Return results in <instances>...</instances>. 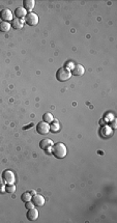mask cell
I'll use <instances>...</instances> for the list:
<instances>
[{"instance_id": "16", "label": "cell", "mask_w": 117, "mask_h": 223, "mask_svg": "<svg viewBox=\"0 0 117 223\" xmlns=\"http://www.w3.org/2000/svg\"><path fill=\"white\" fill-rule=\"evenodd\" d=\"M11 25L9 24L8 22H3L2 21L1 23H0V31L1 32H8L11 30Z\"/></svg>"}, {"instance_id": "12", "label": "cell", "mask_w": 117, "mask_h": 223, "mask_svg": "<svg viewBox=\"0 0 117 223\" xmlns=\"http://www.w3.org/2000/svg\"><path fill=\"white\" fill-rule=\"evenodd\" d=\"M23 4H24V8L26 9V11H30L34 8V5H35V1L34 0H24L23 1Z\"/></svg>"}, {"instance_id": "5", "label": "cell", "mask_w": 117, "mask_h": 223, "mask_svg": "<svg viewBox=\"0 0 117 223\" xmlns=\"http://www.w3.org/2000/svg\"><path fill=\"white\" fill-rule=\"evenodd\" d=\"M2 180H3L4 183H6V184H14L16 181V177H15V174H14V172L11 170L9 169H6L4 170L3 172H2Z\"/></svg>"}, {"instance_id": "18", "label": "cell", "mask_w": 117, "mask_h": 223, "mask_svg": "<svg viewBox=\"0 0 117 223\" xmlns=\"http://www.w3.org/2000/svg\"><path fill=\"white\" fill-rule=\"evenodd\" d=\"M5 192L9 194H14L16 192V186L14 184H8L5 187Z\"/></svg>"}, {"instance_id": "21", "label": "cell", "mask_w": 117, "mask_h": 223, "mask_svg": "<svg viewBox=\"0 0 117 223\" xmlns=\"http://www.w3.org/2000/svg\"><path fill=\"white\" fill-rule=\"evenodd\" d=\"M74 67H75V64H74V62H69V63H66V65H65L64 68H66L67 70H69V71H72V69H74Z\"/></svg>"}, {"instance_id": "19", "label": "cell", "mask_w": 117, "mask_h": 223, "mask_svg": "<svg viewBox=\"0 0 117 223\" xmlns=\"http://www.w3.org/2000/svg\"><path fill=\"white\" fill-rule=\"evenodd\" d=\"M32 198V195L30 194V192H25L21 195V199H22L23 203H27V201H30Z\"/></svg>"}, {"instance_id": "22", "label": "cell", "mask_w": 117, "mask_h": 223, "mask_svg": "<svg viewBox=\"0 0 117 223\" xmlns=\"http://www.w3.org/2000/svg\"><path fill=\"white\" fill-rule=\"evenodd\" d=\"M4 187H5V186H4V182H3V180H2V178H0V191H1V190L3 189Z\"/></svg>"}, {"instance_id": "11", "label": "cell", "mask_w": 117, "mask_h": 223, "mask_svg": "<svg viewBox=\"0 0 117 223\" xmlns=\"http://www.w3.org/2000/svg\"><path fill=\"white\" fill-rule=\"evenodd\" d=\"M24 20H22V19H16V20H13L11 21V27L14 28V29H22L23 26H24Z\"/></svg>"}, {"instance_id": "15", "label": "cell", "mask_w": 117, "mask_h": 223, "mask_svg": "<svg viewBox=\"0 0 117 223\" xmlns=\"http://www.w3.org/2000/svg\"><path fill=\"white\" fill-rule=\"evenodd\" d=\"M50 131L53 133H57L60 131V125L59 123H58L56 119H54V121L51 123V126H50Z\"/></svg>"}, {"instance_id": "3", "label": "cell", "mask_w": 117, "mask_h": 223, "mask_svg": "<svg viewBox=\"0 0 117 223\" xmlns=\"http://www.w3.org/2000/svg\"><path fill=\"white\" fill-rule=\"evenodd\" d=\"M53 145H54L53 141L51 139H48V138H45V139H43L39 142V147H41L47 155H52Z\"/></svg>"}, {"instance_id": "24", "label": "cell", "mask_w": 117, "mask_h": 223, "mask_svg": "<svg viewBox=\"0 0 117 223\" xmlns=\"http://www.w3.org/2000/svg\"><path fill=\"white\" fill-rule=\"evenodd\" d=\"M30 194H31V195L33 196V195H35V194H36V192H35V191H31V192H30Z\"/></svg>"}, {"instance_id": "4", "label": "cell", "mask_w": 117, "mask_h": 223, "mask_svg": "<svg viewBox=\"0 0 117 223\" xmlns=\"http://www.w3.org/2000/svg\"><path fill=\"white\" fill-rule=\"evenodd\" d=\"M24 22H26V24L29 26H35L38 23V16L35 13H27Z\"/></svg>"}, {"instance_id": "20", "label": "cell", "mask_w": 117, "mask_h": 223, "mask_svg": "<svg viewBox=\"0 0 117 223\" xmlns=\"http://www.w3.org/2000/svg\"><path fill=\"white\" fill-rule=\"evenodd\" d=\"M25 208H26L27 210H29V209H32V208H34V205H33V203H32L31 200H30V201H27V203H25Z\"/></svg>"}, {"instance_id": "7", "label": "cell", "mask_w": 117, "mask_h": 223, "mask_svg": "<svg viewBox=\"0 0 117 223\" xmlns=\"http://www.w3.org/2000/svg\"><path fill=\"white\" fill-rule=\"evenodd\" d=\"M13 13L9 11L8 8H4L0 11V19L3 22H8V21H13Z\"/></svg>"}, {"instance_id": "14", "label": "cell", "mask_w": 117, "mask_h": 223, "mask_svg": "<svg viewBox=\"0 0 117 223\" xmlns=\"http://www.w3.org/2000/svg\"><path fill=\"white\" fill-rule=\"evenodd\" d=\"M15 15H16V17H17V19H22V18H25V16L27 15V11L24 8H17L15 11Z\"/></svg>"}, {"instance_id": "17", "label": "cell", "mask_w": 117, "mask_h": 223, "mask_svg": "<svg viewBox=\"0 0 117 223\" xmlns=\"http://www.w3.org/2000/svg\"><path fill=\"white\" fill-rule=\"evenodd\" d=\"M53 121H54V118H53V115L50 113V112H46V113H44L43 121H45V123H47V124H51Z\"/></svg>"}, {"instance_id": "23", "label": "cell", "mask_w": 117, "mask_h": 223, "mask_svg": "<svg viewBox=\"0 0 117 223\" xmlns=\"http://www.w3.org/2000/svg\"><path fill=\"white\" fill-rule=\"evenodd\" d=\"M32 126H33V125H32V124H30L29 126H27V127H24V128H23V129H24V130H27L28 128H30V127H32Z\"/></svg>"}, {"instance_id": "2", "label": "cell", "mask_w": 117, "mask_h": 223, "mask_svg": "<svg viewBox=\"0 0 117 223\" xmlns=\"http://www.w3.org/2000/svg\"><path fill=\"white\" fill-rule=\"evenodd\" d=\"M72 77V72L67 70L66 68H60L57 72H56V79L60 82H65L69 80Z\"/></svg>"}, {"instance_id": "13", "label": "cell", "mask_w": 117, "mask_h": 223, "mask_svg": "<svg viewBox=\"0 0 117 223\" xmlns=\"http://www.w3.org/2000/svg\"><path fill=\"white\" fill-rule=\"evenodd\" d=\"M112 133H113V130H112L110 127H103V129L100 130V135L103 136L104 138H109L110 136L112 135Z\"/></svg>"}, {"instance_id": "8", "label": "cell", "mask_w": 117, "mask_h": 223, "mask_svg": "<svg viewBox=\"0 0 117 223\" xmlns=\"http://www.w3.org/2000/svg\"><path fill=\"white\" fill-rule=\"evenodd\" d=\"M26 216H27V219L29 220V221H35V220H37V218H38V211L34 208L29 209Z\"/></svg>"}, {"instance_id": "10", "label": "cell", "mask_w": 117, "mask_h": 223, "mask_svg": "<svg viewBox=\"0 0 117 223\" xmlns=\"http://www.w3.org/2000/svg\"><path fill=\"white\" fill-rule=\"evenodd\" d=\"M71 72H72V75H74V76H82V75H84V73H85V69H84V67L81 64H75L74 69H72Z\"/></svg>"}, {"instance_id": "6", "label": "cell", "mask_w": 117, "mask_h": 223, "mask_svg": "<svg viewBox=\"0 0 117 223\" xmlns=\"http://www.w3.org/2000/svg\"><path fill=\"white\" fill-rule=\"evenodd\" d=\"M36 131L41 135H46L50 132V124H47L45 121H39L36 126Z\"/></svg>"}, {"instance_id": "9", "label": "cell", "mask_w": 117, "mask_h": 223, "mask_svg": "<svg viewBox=\"0 0 117 223\" xmlns=\"http://www.w3.org/2000/svg\"><path fill=\"white\" fill-rule=\"evenodd\" d=\"M32 203H33L34 206H42L45 203V198H44L43 195H39V194H35V195L32 196Z\"/></svg>"}, {"instance_id": "1", "label": "cell", "mask_w": 117, "mask_h": 223, "mask_svg": "<svg viewBox=\"0 0 117 223\" xmlns=\"http://www.w3.org/2000/svg\"><path fill=\"white\" fill-rule=\"evenodd\" d=\"M52 155L55 156L57 159H63L67 155V149L65 144L61 142H58L53 145L52 147Z\"/></svg>"}]
</instances>
